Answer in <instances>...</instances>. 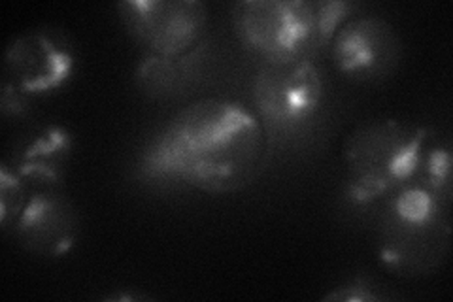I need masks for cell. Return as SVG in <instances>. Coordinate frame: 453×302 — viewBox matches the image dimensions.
I'll return each mask as SVG.
<instances>
[{"mask_svg": "<svg viewBox=\"0 0 453 302\" xmlns=\"http://www.w3.org/2000/svg\"><path fill=\"white\" fill-rule=\"evenodd\" d=\"M273 135L253 106L208 97L176 112L140 157L150 180H174L208 195H234L257 182Z\"/></svg>", "mask_w": 453, "mask_h": 302, "instance_id": "1", "label": "cell"}, {"mask_svg": "<svg viewBox=\"0 0 453 302\" xmlns=\"http://www.w3.org/2000/svg\"><path fill=\"white\" fill-rule=\"evenodd\" d=\"M451 200L410 183L374 206V253L381 268L403 280L441 270L451 253Z\"/></svg>", "mask_w": 453, "mask_h": 302, "instance_id": "2", "label": "cell"}, {"mask_svg": "<svg viewBox=\"0 0 453 302\" xmlns=\"http://www.w3.org/2000/svg\"><path fill=\"white\" fill-rule=\"evenodd\" d=\"M436 135L427 125L395 118L357 125L342 143L348 198L356 206H376L393 191L418 183Z\"/></svg>", "mask_w": 453, "mask_h": 302, "instance_id": "3", "label": "cell"}, {"mask_svg": "<svg viewBox=\"0 0 453 302\" xmlns=\"http://www.w3.org/2000/svg\"><path fill=\"white\" fill-rule=\"evenodd\" d=\"M236 40L263 65L318 59L314 0H240L231 8Z\"/></svg>", "mask_w": 453, "mask_h": 302, "instance_id": "4", "label": "cell"}, {"mask_svg": "<svg viewBox=\"0 0 453 302\" xmlns=\"http://www.w3.org/2000/svg\"><path fill=\"white\" fill-rule=\"evenodd\" d=\"M78 68L74 40L63 28L36 27L13 36L6 48L3 85L28 103L63 91Z\"/></svg>", "mask_w": 453, "mask_h": 302, "instance_id": "5", "label": "cell"}, {"mask_svg": "<svg viewBox=\"0 0 453 302\" xmlns=\"http://www.w3.org/2000/svg\"><path fill=\"white\" fill-rule=\"evenodd\" d=\"M325 103V78L314 61L261 65L251 80V105L268 133L295 135L316 120Z\"/></svg>", "mask_w": 453, "mask_h": 302, "instance_id": "6", "label": "cell"}, {"mask_svg": "<svg viewBox=\"0 0 453 302\" xmlns=\"http://www.w3.org/2000/svg\"><path fill=\"white\" fill-rule=\"evenodd\" d=\"M123 28L148 55L180 57L206 44L210 13L201 0H125Z\"/></svg>", "mask_w": 453, "mask_h": 302, "instance_id": "7", "label": "cell"}, {"mask_svg": "<svg viewBox=\"0 0 453 302\" xmlns=\"http://www.w3.org/2000/svg\"><path fill=\"white\" fill-rule=\"evenodd\" d=\"M27 182V180H25ZM80 231L76 205L65 183L27 182L23 203L3 233L38 257H63L74 248Z\"/></svg>", "mask_w": 453, "mask_h": 302, "instance_id": "8", "label": "cell"}, {"mask_svg": "<svg viewBox=\"0 0 453 302\" xmlns=\"http://www.w3.org/2000/svg\"><path fill=\"white\" fill-rule=\"evenodd\" d=\"M327 55L342 78L378 83L395 74L403 59V42L388 19L357 13L338 28Z\"/></svg>", "mask_w": 453, "mask_h": 302, "instance_id": "9", "label": "cell"}, {"mask_svg": "<svg viewBox=\"0 0 453 302\" xmlns=\"http://www.w3.org/2000/svg\"><path fill=\"white\" fill-rule=\"evenodd\" d=\"M74 136L55 121H40L25 127L13 138L8 163L27 182L65 183V174L73 157Z\"/></svg>", "mask_w": 453, "mask_h": 302, "instance_id": "10", "label": "cell"}, {"mask_svg": "<svg viewBox=\"0 0 453 302\" xmlns=\"http://www.w3.org/2000/svg\"><path fill=\"white\" fill-rule=\"evenodd\" d=\"M206 46L180 55V57H161L144 53L136 70V88L151 98H168L186 91L198 78L206 59Z\"/></svg>", "mask_w": 453, "mask_h": 302, "instance_id": "11", "label": "cell"}, {"mask_svg": "<svg viewBox=\"0 0 453 302\" xmlns=\"http://www.w3.org/2000/svg\"><path fill=\"white\" fill-rule=\"evenodd\" d=\"M433 193L453 203V155L451 142L442 136H434L425 153L419 182Z\"/></svg>", "mask_w": 453, "mask_h": 302, "instance_id": "12", "label": "cell"}, {"mask_svg": "<svg viewBox=\"0 0 453 302\" xmlns=\"http://www.w3.org/2000/svg\"><path fill=\"white\" fill-rule=\"evenodd\" d=\"M318 12V57L327 51L331 40L348 19L357 16L361 4L351 0H314Z\"/></svg>", "mask_w": 453, "mask_h": 302, "instance_id": "13", "label": "cell"}, {"mask_svg": "<svg viewBox=\"0 0 453 302\" xmlns=\"http://www.w3.org/2000/svg\"><path fill=\"white\" fill-rule=\"evenodd\" d=\"M395 298L393 293H388V287L378 283L374 278L366 275L351 276L346 282L336 285L327 295L323 297L325 302H380Z\"/></svg>", "mask_w": 453, "mask_h": 302, "instance_id": "14", "label": "cell"}]
</instances>
